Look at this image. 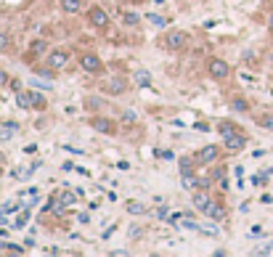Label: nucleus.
I'll return each instance as SVG.
<instances>
[{
    "label": "nucleus",
    "mask_w": 273,
    "mask_h": 257,
    "mask_svg": "<svg viewBox=\"0 0 273 257\" xmlns=\"http://www.w3.org/2000/svg\"><path fill=\"white\" fill-rule=\"evenodd\" d=\"M207 75H210L212 80H225V77L231 75V64L225 61V58H210V61H207Z\"/></svg>",
    "instance_id": "20e7f679"
},
{
    "label": "nucleus",
    "mask_w": 273,
    "mask_h": 257,
    "mask_svg": "<svg viewBox=\"0 0 273 257\" xmlns=\"http://www.w3.org/2000/svg\"><path fill=\"white\" fill-rule=\"evenodd\" d=\"M125 209H127L130 215H144V212H146V204H141V202H133V199H130V202L125 204Z\"/></svg>",
    "instance_id": "a211bd4d"
},
{
    "label": "nucleus",
    "mask_w": 273,
    "mask_h": 257,
    "mask_svg": "<svg viewBox=\"0 0 273 257\" xmlns=\"http://www.w3.org/2000/svg\"><path fill=\"white\" fill-rule=\"evenodd\" d=\"M3 249H11V252H27V247H16V244H3Z\"/></svg>",
    "instance_id": "c85d7f7f"
},
{
    "label": "nucleus",
    "mask_w": 273,
    "mask_h": 257,
    "mask_svg": "<svg viewBox=\"0 0 273 257\" xmlns=\"http://www.w3.org/2000/svg\"><path fill=\"white\" fill-rule=\"evenodd\" d=\"M122 22L127 24V27H138V22H141V16L135 14V11H125V14H122Z\"/></svg>",
    "instance_id": "6ab92c4d"
},
{
    "label": "nucleus",
    "mask_w": 273,
    "mask_h": 257,
    "mask_svg": "<svg viewBox=\"0 0 273 257\" xmlns=\"http://www.w3.org/2000/svg\"><path fill=\"white\" fill-rule=\"evenodd\" d=\"M186 45H188V32H183V29H173V32L165 35V48L167 51H183Z\"/></svg>",
    "instance_id": "0eeeda50"
},
{
    "label": "nucleus",
    "mask_w": 273,
    "mask_h": 257,
    "mask_svg": "<svg viewBox=\"0 0 273 257\" xmlns=\"http://www.w3.org/2000/svg\"><path fill=\"white\" fill-rule=\"evenodd\" d=\"M61 11H67V14H80L82 0H61Z\"/></svg>",
    "instance_id": "2eb2a0df"
},
{
    "label": "nucleus",
    "mask_w": 273,
    "mask_h": 257,
    "mask_svg": "<svg viewBox=\"0 0 273 257\" xmlns=\"http://www.w3.org/2000/svg\"><path fill=\"white\" fill-rule=\"evenodd\" d=\"M247 143H249L247 133H236V135H231V138H223V149L231 151V154H236V151L247 149Z\"/></svg>",
    "instance_id": "1a4fd4ad"
},
{
    "label": "nucleus",
    "mask_w": 273,
    "mask_h": 257,
    "mask_svg": "<svg viewBox=\"0 0 273 257\" xmlns=\"http://www.w3.org/2000/svg\"><path fill=\"white\" fill-rule=\"evenodd\" d=\"M16 130H19V128H16V122H8L5 128H0V141H3V143H5V141H11V135H14Z\"/></svg>",
    "instance_id": "f3484780"
},
{
    "label": "nucleus",
    "mask_w": 273,
    "mask_h": 257,
    "mask_svg": "<svg viewBox=\"0 0 273 257\" xmlns=\"http://www.w3.org/2000/svg\"><path fill=\"white\" fill-rule=\"evenodd\" d=\"M8 45H11V35H8V32H0V53H5Z\"/></svg>",
    "instance_id": "393cba45"
},
{
    "label": "nucleus",
    "mask_w": 273,
    "mask_h": 257,
    "mask_svg": "<svg viewBox=\"0 0 273 257\" xmlns=\"http://www.w3.org/2000/svg\"><path fill=\"white\" fill-rule=\"evenodd\" d=\"M85 106H88V109H99L101 101H99V98H85Z\"/></svg>",
    "instance_id": "c756f323"
},
{
    "label": "nucleus",
    "mask_w": 273,
    "mask_h": 257,
    "mask_svg": "<svg viewBox=\"0 0 273 257\" xmlns=\"http://www.w3.org/2000/svg\"><path fill=\"white\" fill-rule=\"evenodd\" d=\"M255 122L263 130H273V114H260V117H255Z\"/></svg>",
    "instance_id": "aec40b11"
},
{
    "label": "nucleus",
    "mask_w": 273,
    "mask_h": 257,
    "mask_svg": "<svg viewBox=\"0 0 273 257\" xmlns=\"http://www.w3.org/2000/svg\"><path fill=\"white\" fill-rule=\"evenodd\" d=\"M154 154H157V156H165V159H175V156H173V151H167V149H157Z\"/></svg>",
    "instance_id": "7c9ffc66"
},
{
    "label": "nucleus",
    "mask_w": 273,
    "mask_h": 257,
    "mask_svg": "<svg viewBox=\"0 0 273 257\" xmlns=\"http://www.w3.org/2000/svg\"><path fill=\"white\" fill-rule=\"evenodd\" d=\"M80 67L85 69V72H90V75H101V72H103V61H101L99 53L88 51V53L80 56Z\"/></svg>",
    "instance_id": "6e6552de"
},
{
    "label": "nucleus",
    "mask_w": 273,
    "mask_h": 257,
    "mask_svg": "<svg viewBox=\"0 0 273 257\" xmlns=\"http://www.w3.org/2000/svg\"><path fill=\"white\" fill-rule=\"evenodd\" d=\"M69 58H72V53H69L67 48H53L45 53V64H48L50 69H64L69 64Z\"/></svg>",
    "instance_id": "7ed1b4c3"
},
{
    "label": "nucleus",
    "mask_w": 273,
    "mask_h": 257,
    "mask_svg": "<svg viewBox=\"0 0 273 257\" xmlns=\"http://www.w3.org/2000/svg\"><path fill=\"white\" fill-rule=\"evenodd\" d=\"M16 103H19V106H22V109H32V98H29V90H27V93H19V96H16Z\"/></svg>",
    "instance_id": "5701e85b"
},
{
    "label": "nucleus",
    "mask_w": 273,
    "mask_h": 257,
    "mask_svg": "<svg viewBox=\"0 0 273 257\" xmlns=\"http://www.w3.org/2000/svg\"><path fill=\"white\" fill-rule=\"evenodd\" d=\"M236 133H244V130L239 128L236 122H231V120L218 122V135H220V138H231V135H236Z\"/></svg>",
    "instance_id": "f8f14e48"
},
{
    "label": "nucleus",
    "mask_w": 273,
    "mask_h": 257,
    "mask_svg": "<svg viewBox=\"0 0 273 257\" xmlns=\"http://www.w3.org/2000/svg\"><path fill=\"white\" fill-rule=\"evenodd\" d=\"M220 156H223V151H220L215 143H204V146L197 151V162L201 164V167H207V164H215Z\"/></svg>",
    "instance_id": "39448f33"
},
{
    "label": "nucleus",
    "mask_w": 273,
    "mask_h": 257,
    "mask_svg": "<svg viewBox=\"0 0 273 257\" xmlns=\"http://www.w3.org/2000/svg\"><path fill=\"white\" fill-rule=\"evenodd\" d=\"M0 162H3V154H0Z\"/></svg>",
    "instance_id": "72a5a7b5"
},
{
    "label": "nucleus",
    "mask_w": 273,
    "mask_h": 257,
    "mask_svg": "<svg viewBox=\"0 0 273 257\" xmlns=\"http://www.w3.org/2000/svg\"><path fill=\"white\" fill-rule=\"evenodd\" d=\"M109 24H112V16H109V11L101 8V5H90V11H88V27H93V29H106Z\"/></svg>",
    "instance_id": "f257e3e1"
},
{
    "label": "nucleus",
    "mask_w": 273,
    "mask_h": 257,
    "mask_svg": "<svg viewBox=\"0 0 273 257\" xmlns=\"http://www.w3.org/2000/svg\"><path fill=\"white\" fill-rule=\"evenodd\" d=\"M122 120H125L127 125H133L135 120H138V114H135V111H125V114H122Z\"/></svg>",
    "instance_id": "cd10ccee"
},
{
    "label": "nucleus",
    "mask_w": 273,
    "mask_h": 257,
    "mask_svg": "<svg viewBox=\"0 0 273 257\" xmlns=\"http://www.w3.org/2000/svg\"><path fill=\"white\" fill-rule=\"evenodd\" d=\"M27 220H29V209H27V212H22V215H19V217H16L14 228H24V226H27Z\"/></svg>",
    "instance_id": "a878e982"
},
{
    "label": "nucleus",
    "mask_w": 273,
    "mask_h": 257,
    "mask_svg": "<svg viewBox=\"0 0 273 257\" xmlns=\"http://www.w3.org/2000/svg\"><path fill=\"white\" fill-rule=\"evenodd\" d=\"M8 82H11V75H8L5 69H0V88H5Z\"/></svg>",
    "instance_id": "bb28decb"
},
{
    "label": "nucleus",
    "mask_w": 273,
    "mask_h": 257,
    "mask_svg": "<svg viewBox=\"0 0 273 257\" xmlns=\"http://www.w3.org/2000/svg\"><path fill=\"white\" fill-rule=\"evenodd\" d=\"M204 215H207V217H212V220H225V204H223V202H218V199H212L210 204H207Z\"/></svg>",
    "instance_id": "9b49d317"
},
{
    "label": "nucleus",
    "mask_w": 273,
    "mask_h": 257,
    "mask_svg": "<svg viewBox=\"0 0 273 257\" xmlns=\"http://www.w3.org/2000/svg\"><path fill=\"white\" fill-rule=\"evenodd\" d=\"M56 196L69 207V204H74V202H77V196H80V194H77V191H61V194H56Z\"/></svg>",
    "instance_id": "412c9836"
},
{
    "label": "nucleus",
    "mask_w": 273,
    "mask_h": 257,
    "mask_svg": "<svg viewBox=\"0 0 273 257\" xmlns=\"http://www.w3.org/2000/svg\"><path fill=\"white\" fill-rule=\"evenodd\" d=\"M146 19L154 24V27H167V19H165V16H159V14H154V11H151V14H149Z\"/></svg>",
    "instance_id": "b1692460"
},
{
    "label": "nucleus",
    "mask_w": 273,
    "mask_h": 257,
    "mask_svg": "<svg viewBox=\"0 0 273 257\" xmlns=\"http://www.w3.org/2000/svg\"><path fill=\"white\" fill-rule=\"evenodd\" d=\"M212 202V196L207 194V188H194V196H191V204L199 209V212H204L207 209V204Z\"/></svg>",
    "instance_id": "9d476101"
},
{
    "label": "nucleus",
    "mask_w": 273,
    "mask_h": 257,
    "mask_svg": "<svg viewBox=\"0 0 273 257\" xmlns=\"http://www.w3.org/2000/svg\"><path fill=\"white\" fill-rule=\"evenodd\" d=\"M268 32H273V14H271V19H268Z\"/></svg>",
    "instance_id": "473e14b6"
},
{
    "label": "nucleus",
    "mask_w": 273,
    "mask_h": 257,
    "mask_svg": "<svg viewBox=\"0 0 273 257\" xmlns=\"http://www.w3.org/2000/svg\"><path fill=\"white\" fill-rule=\"evenodd\" d=\"M48 53V43L45 40H32L29 43V56H45Z\"/></svg>",
    "instance_id": "4468645a"
},
{
    "label": "nucleus",
    "mask_w": 273,
    "mask_h": 257,
    "mask_svg": "<svg viewBox=\"0 0 273 257\" xmlns=\"http://www.w3.org/2000/svg\"><path fill=\"white\" fill-rule=\"evenodd\" d=\"M133 80H135V85H138V88H151V75H149L146 69H138L133 75Z\"/></svg>",
    "instance_id": "ddd939ff"
},
{
    "label": "nucleus",
    "mask_w": 273,
    "mask_h": 257,
    "mask_svg": "<svg viewBox=\"0 0 273 257\" xmlns=\"http://www.w3.org/2000/svg\"><path fill=\"white\" fill-rule=\"evenodd\" d=\"M228 106H231V111H239V114H244V111H249V103H247L242 96L231 98V101H228Z\"/></svg>",
    "instance_id": "dca6fc26"
},
{
    "label": "nucleus",
    "mask_w": 273,
    "mask_h": 257,
    "mask_svg": "<svg viewBox=\"0 0 273 257\" xmlns=\"http://www.w3.org/2000/svg\"><path fill=\"white\" fill-rule=\"evenodd\" d=\"M175 220H180V212H173V215H167V223H173V226H175Z\"/></svg>",
    "instance_id": "2f4dec72"
},
{
    "label": "nucleus",
    "mask_w": 273,
    "mask_h": 257,
    "mask_svg": "<svg viewBox=\"0 0 273 257\" xmlns=\"http://www.w3.org/2000/svg\"><path fill=\"white\" fill-rule=\"evenodd\" d=\"M127 90V80L122 75H112L101 82V93L103 96H122Z\"/></svg>",
    "instance_id": "f03ea898"
},
{
    "label": "nucleus",
    "mask_w": 273,
    "mask_h": 257,
    "mask_svg": "<svg viewBox=\"0 0 273 257\" xmlns=\"http://www.w3.org/2000/svg\"><path fill=\"white\" fill-rule=\"evenodd\" d=\"M0 173H3V170H0Z\"/></svg>",
    "instance_id": "f704fd0d"
},
{
    "label": "nucleus",
    "mask_w": 273,
    "mask_h": 257,
    "mask_svg": "<svg viewBox=\"0 0 273 257\" xmlns=\"http://www.w3.org/2000/svg\"><path fill=\"white\" fill-rule=\"evenodd\" d=\"M88 122H90V128H93L96 133H103V135H114V133H117V122L112 120V117H101V114H93Z\"/></svg>",
    "instance_id": "423d86ee"
},
{
    "label": "nucleus",
    "mask_w": 273,
    "mask_h": 257,
    "mask_svg": "<svg viewBox=\"0 0 273 257\" xmlns=\"http://www.w3.org/2000/svg\"><path fill=\"white\" fill-rule=\"evenodd\" d=\"M29 98H32V109H45V96H43V93H35V90H29Z\"/></svg>",
    "instance_id": "4be33fe9"
}]
</instances>
